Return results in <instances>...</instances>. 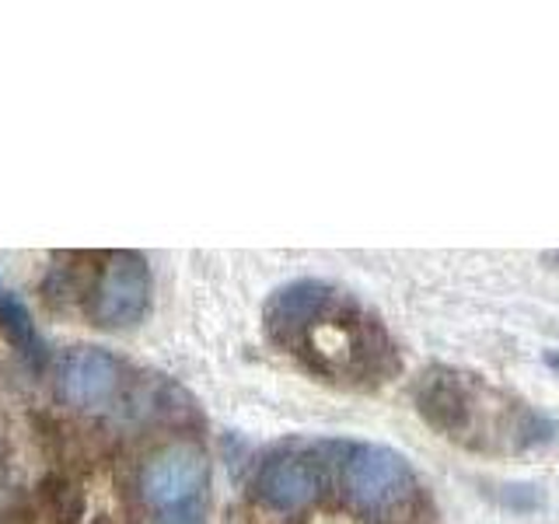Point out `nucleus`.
<instances>
[{"label":"nucleus","mask_w":559,"mask_h":524,"mask_svg":"<svg viewBox=\"0 0 559 524\" xmlns=\"http://www.w3.org/2000/svg\"><path fill=\"white\" fill-rule=\"evenodd\" d=\"M270 343L308 374L343 389H378L402 371V354L378 314L322 279H294L262 311Z\"/></svg>","instance_id":"f257e3e1"},{"label":"nucleus","mask_w":559,"mask_h":524,"mask_svg":"<svg viewBox=\"0 0 559 524\" xmlns=\"http://www.w3.org/2000/svg\"><path fill=\"white\" fill-rule=\"evenodd\" d=\"M413 402L433 433L476 454H524L556 437V424L532 402L462 367H427L413 384Z\"/></svg>","instance_id":"f03ea898"},{"label":"nucleus","mask_w":559,"mask_h":524,"mask_svg":"<svg viewBox=\"0 0 559 524\" xmlns=\"http://www.w3.org/2000/svg\"><path fill=\"white\" fill-rule=\"evenodd\" d=\"M343 489L354 511L371 521H395L409 511L416 497V476L409 462L389 444L343 441Z\"/></svg>","instance_id":"7ed1b4c3"},{"label":"nucleus","mask_w":559,"mask_h":524,"mask_svg":"<svg viewBox=\"0 0 559 524\" xmlns=\"http://www.w3.org/2000/svg\"><path fill=\"white\" fill-rule=\"evenodd\" d=\"M210 465L197 444H168L140 468L136 493L154 524H203Z\"/></svg>","instance_id":"20e7f679"},{"label":"nucleus","mask_w":559,"mask_h":524,"mask_svg":"<svg viewBox=\"0 0 559 524\" xmlns=\"http://www.w3.org/2000/svg\"><path fill=\"white\" fill-rule=\"evenodd\" d=\"M151 308V266L136 252H116L95 284L92 319L102 329L136 325Z\"/></svg>","instance_id":"39448f33"},{"label":"nucleus","mask_w":559,"mask_h":524,"mask_svg":"<svg viewBox=\"0 0 559 524\" xmlns=\"http://www.w3.org/2000/svg\"><path fill=\"white\" fill-rule=\"evenodd\" d=\"M325 476L305 454H276L255 476V497L273 514H301L322 497Z\"/></svg>","instance_id":"423d86ee"},{"label":"nucleus","mask_w":559,"mask_h":524,"mask_svg":"<svg viewBox=\"0 0 559 524\" xmlns=\"http://www.w3.org/2000/svg\"><path fill=\"white\" fill-rule=\"evenodd\" d=\"M119 389V360L102 346L70 349L60 367V395L70 406H102Z\"/></svg>","instance_id":"0eeeda50"},{"label":"nucleus","mask_w":559,"mask_h":524,"mask_svg":"<svg viewBox=\"0 0 559 524\" xmlns=\"http://www.w3.org/2000/svg\"><path fill=\"white\" fill-rule=\"evenodd\" d=\"M0 325H4L8 332V340L22 349V354L39 367L46 360V349H43V340H39V332H35V322H32V314L28 308L17 301L14 294L4 297V305H0Z\"/></svg>","instance_id":"6e6552de"},{"label":"nucleus","mask_w":559,"mask_h":524,"mask_svg":"<svg viewBox=\"0 0 559 524\" xmlns=\"http://www.w3.org/2000/svg\"><path fill=\"white\" fill-rule=\"evenodd\" d=\"M546 364H549V367H556V371H559V354H546Z\"/></svg>","instance_id":"1a4fd4ad"}]
</instances>
